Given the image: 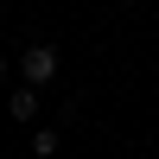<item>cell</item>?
<instances>
[{"label": "cell", "mask_w": 159, "mask_h": 159, "mask_svg": "<svg viewBox=\"0 0 159 159\" xmlns=\"http://www.w3.org/2000/svg\"><path fill=\"white\" fill-rule=\"evenodd\" d=\"M51 76H57V51H51V45H32V51H25V83H51Z\"/></svg>", "instance_id": "6da1fadb"}, {"label": "cell", "mask_w": 159, "mask_h": 159, "mask_svg": "<svg viewBox=\"0 0 159 159\" xmlns=\"http://www.w3.org/2000/svg\"><path fill=\"white\" fill-rule=\"evenodd\" d=\"M7 108H13V121H32V115H38V89H13Z\"/></svg>", "instance_id": "7a4b0ae2"}, {"label": "cell", "mask_w": 159, "mask_h": 159, "mask_svg": "<svg viewBox=\"0 0 159 159\" xmlns=\"http://www.w3.org/2000/svg\"><path fill=\"white\" fill-rule=\"evenodd\" d=\"M0 76H7V57H0Z\"/></svg>", "instance_id": "3957f363"}]
</instances>
